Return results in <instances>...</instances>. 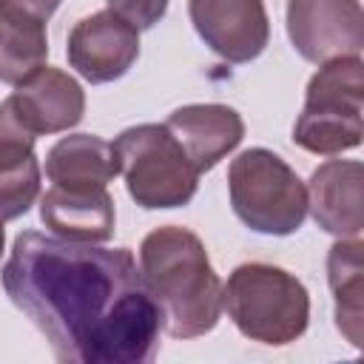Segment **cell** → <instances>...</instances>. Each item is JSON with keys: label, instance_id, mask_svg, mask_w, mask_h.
Here are the masks:
<instances>
[{"label": "cell", "instance_id": "cell-1", "mask_svg": "<svg viewBox=\"0 0 364 364\" xmlns=\"http://www.w3.org/2000/svg\"><path fill=\"white\" fill-rule=\"evenodd\" d=\"M3 290L48 338L57 361L148 364L162 313L128 247H97L23 230L3 267Z\"/></svg>", "mask_w": 364, "mask_h": 364}, {"label": "cell", "instance_id": "cell-4", "mask_svg": "<svg viewBox=\"0 0 364 364\" xmlns=\"http://www.w3.org/2000/svg\"><path fill=\"white\" fill-rule=\"evenodd\" d=\"M364 63L361 54L321 63L304 91L293 142L310 154L353 151L364 136Z\"/></svg>", "mask_w": 364, "mask_h": 364}, {"label": "cell", "instance_id": "cell-15", "mask_svg": "<svg viewBox=\"0 0 364 364\" xmlns=\"http://www.w3.org/2000/svg\"><path fill=\"white\" fill-rule=\"evenodd\" d=\"M119 173L114 145L94 134H71L46 154V176L60 188H105Z\"/></svg>", "mask_w": 364, "mask_h": 364}, {"label": "cell", "instance_id": "cell-11", "mask_svg": "<svg viewBox=\"0 0 364 364\" xmlns=\"http://www.w3.org/2000/svg\"><path fill=\"white\" fill-rule=\"evenodd\" d=\"M361 182L364 165L358 159H327L313 171L307 185V210L324 233L338 239H353L361 233Z\"/></svg>", "mask_w": 364, "mask_h": 364}, {"label": "cell", "instance_id": "cell-13", "mask_svg": "<svg viewBox=\"0 0 364 364\" xmlns=\"http://www.w3.org/2000/svg\"><path fill=\"white\" fill-rule=\"evenodd\" d=\"M34 134L17 119L9 100L0 102V219H17L40 196V162Z\"/></svg>", "mask_w": 364, "mask_h": 364}, {"label": "cell", "instance_id": "cell-5", "mask_svg": "<svg viewBox=\"0 0 364 364\" xmlns=\"http://www.w3.org/2000/svg\"><path fill=\"white\" fill-rule=\"evenodd\" d=\"M228 193L239 222L264 236H290L307 216L304 182L267 148H247L230 162Z\"/></svg>", "mask_w": 364, "mask_h": 364}, {"label": "cell", "instance_id": "cell-16", "mask_svg": "<svg viewBox=\"0 0 364 364\" xmlns=\"http://www.w3.org/2000/svg\"><path fill=\"white\" fill-rule=\"evenodd\" d=\"M361 239H338L327 253V282L336 296V327L361 350V316H364V262Z\"/></svg>", "mask_w": 364, "mask_h": 364}, {"label": "cell", "instance_id": "cell-17", "mask_svg": "<svg viewBox=\"0 0 364 364\" xmlns=\"http://www.w3.org/2000/svg\"><path fill=\"white\" fill-rule=\"evenodd\" d=\"M46 23L17 14H0V82L20 85L46 65Z\"/></svg>", "mask_w": 364, "mask_h": 364}, {"label": "cell", "instance_id": "cell-2", "mask_svg": "<svg viewBox=\"0 0 364 364\" xmlns=\"http://www.w3.org/2000/svg\"><path fill=\"white\" fill-rule=\"evenodd\" d=\"M139 270L171 338H199L219 324L222 282L193 230L176 225L151 230L139 245Z\"/></svg>", "mask_w": 364, "mask_h": 364}, {"label": "cell", "instance_id": "cell-12", "mask_svg": "<svg viewBox=\"0 0 364 364\" xmlns=\"http://www.w3.org/2000/svg\"><path fill=\"white\" fill-rule=\"evenodd\" d=\"M165 128L182 145L199 173L216 168L219 159H225L245 139V122L239 111L219 102L182 105L165 119Z\"/></svg>", "mask_w": 364, "mask_h": 364}, {"label": "cell", "instance_id": "cell-6", "mask_svg": "<svg viewBox=\"0 0 364 364\" xmlns=\"http://www.w3.org/2000/svg\"><path fill=\"white\" fill-rule=\"evenodd\" d=\"M128 196L145 210L182 208L196 196L199 171L165 125L125 128L114 142Z\"/></svg>", "mask_w": 364, "mask_h": 364}, {"label": "cell", "instance_id": "cell-3", "mask_svg": "<svg viewBox=\"0 0 364 364\" xmlns=\"http://www.w3.org/2000/svg\"><path fill=\"white\" fill-rule=\"evenodd\" d=\"M222 307L245 338L267 347L293 344L310 324L307 287L284 267L264 262H245L228 276Z\"/></svg>", "mask_w": 364, "mask_h": 364}, {"label": "cell", "instance_id": "cell-9", "mask_svg": "<svg viewBox=\"0 0 364 364\" xmlns=\"http://www.w3.org/2000/svg\"><path fill=\"white\" fill-rule=\"evenodd\" d=\"M68 65L91 85L114 82L139 57V31L119 14L97 11L74 23L65 43Z\"/></svg>", "mask_w": 364, "mask_h": 364}, {"label": "cell", "instance_id": "cell-14", "mask_svg": "<svg viewBox=\"0 0 364 364\" xmlns=\"http://www.w3.org/2000/svg\"><path fill=\"white\" fill-rule=\"evenodd\" d=\"M43 225L63 239L74 242H108L114 236V199L105 188H60L40 199Z\"/></svg>", "mask_w": 364, "mask_h": 364}, {"label": "cell", "instance_id": "cell-19", "mask_svg": "<svg viewBox=\"0 0 364 364\" xmlns=\"http://www.w3.org/2000/svg\"><path fill=\"white\" fill-rule=\"evenodd\" d=\"M60 9V0H0V14H17L46 23Z\"/></svg>", "mask_w": 364, "mask_h": 364}, {"label": "cell", "instance_id": "cell-7", "mask_svg": "<svg viewBox=\"0 0 364 364\" xmlns=\"http://www.w3.org/2000/svg\"><path fill=\"white\" fill-rule=\"evenodd\" d=\"M287 37L307 63L353 57L364 48L358 0H287Z\"/></svg>", "mask_w": 364, "mask_h": 364}, {"label": "cell", "instance_id": "cell-18", "mask_svg": "<svg viewBox=\"0 0 364 364\" xmlns=\"http://www.w3.org/2000/svg\"><path fill=\"white\" fill-rule=\"evenodd\" d=\"M168 3L171 0H108V9L139 31L156 26L165 17Z\"/></svg>", "mask_w": 364, "mask_h": 364}, {"label": "cell", "instance_id": "cell-8", "mask_svg": "<svg viewBox=\"0 0 364 364\" xmlns=\"http://www.w3.org/2000/svg\"><path fill=\"white\" fill-rule=\"evenodd\" d=\"M202 43L225 63H250L270 43L264 0H188Z\"/></svg>", "mask_w": 364, "mask_h": 364}, {"label": "cell", "instance_id": "cell-10", "mask_svg": "<svg viewBox=\"0 0 364 364\" xmlns=\"http://www.w3.org/2000/svg\"><path fill=\"white\" fill-rule=\"evenodd\" d=\"M9 102L17 119L34 136L68 131L85 114L82 85L63 68H48V65H43L28 80H23L17 91L9 97Z\"/></svg>", "mask_w": 364, "mask_h": 364}, {"label": "cell", "instance_id": "cell-20", "mask_svg": "<svg viewBox=\"0 0 364 364\" xmlns=\"http://www.w3.org/2000/svg\"><path fill=\"white\" fill-rule=\"evenodd\" d=\"M3 245H6V230H3V219H0V256H3Z\"/></svg>", "mask_w": 364, "mask_h": 364}]
</instances>
